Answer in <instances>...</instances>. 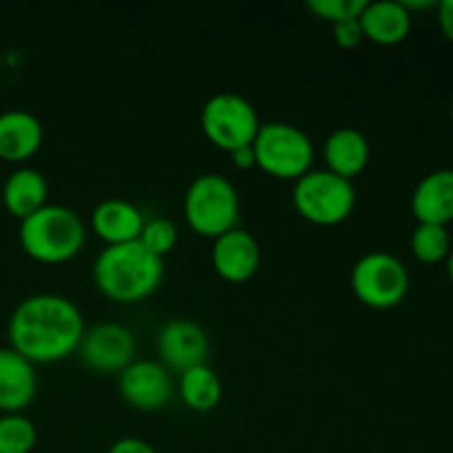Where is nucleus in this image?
I'll use <instances>...</instances> for the list:
<instances>
[{"label": "nucleus", "mask_w": 453, "mask_h": 453, "mask_svg": "<svg viewBox=\"0 0 453 453\" xmlns=\"http://www.w3.org/2000/svg\"><path fill=\"white\" fill-rule=\"evenodd\" d=\"M20 246L40 264H62L78 255L87 243L82 217L62 203H47L20 221Z\"/></svg>", "instance_id": "nucleus-3"}, {"label": "nucleus", "mask_w": 453, "mask_h": 453, "mask_svg": "<svg viewBox=\"0 0 453 453\" xmlns=\"http://www.w3.org/2000/svg\"><path fill=\"white\" fill-rule=\"evenodd\" d=\"M106 453H157V449H155L150 442L142 441V438L127 436V438H119V441H115Z\"/></svg>", "instance_id": "nucleus-26"}, {"label": "nucleus", "mask_w": 453, "mask_h": 453, "mask_svg": "<svg viewBox=\"0 0 453 453\" xmlns=\"http://www.w3.org/2000/svg\"><path fill=\"white\" fill-rule=\"evenodd\" d=\"M242 199L228 177L203 173L195 177L184 195V217L202 237L217 239L239 226Z\"/></svg>", "instance_id": "nucleus-4"}, {"label": "nucleus", "mask_w": 453, "mask_h": 453, "mask_svg": "<svg viewBox=\"0 0 453 453\" xmlns=\"http://www.w3.org/2000/svg\"><path fill=\"white\" fill-rule=\"evenodd\" d=\"M449 118H451V124H453V97H451V106H449Z\"/></svg>", "instance_id": "nucleus-30"}, {"label": "nucleus", "mask_w": 453, "mask_h": 453, "mask_svg": "<svg viewBox=\"0 0 453 453\" xmlns=\"http://www.w3.org/2000/svg\"><path fill=\"white\" fill-rule=\"evenodd\" d=\"M438 25H441L445 38L453 42V0L438 3Z\"/></svg>", "instance_id": "nucleus-27"}, {"label": "nucleus", "mask_w": 453, "mask_h": 453, "mask_svg": "<svg viewBox=\"0 0 453 453\" xmlns=\"http://www.w3.org/2000/svg\"><path fill=\"white\" fill-rule=\"evenodd\" d=\"M49 199V181L38 168L20 166L9 173L3 184V203L7 212L16 219H27L47 206Z\"/></svg>", "instance_id": "nucleus-19"}, {"label": "nucleus", "mask_w": 453, "mask_h": 453, "mask_svg": "<svg viewBox=\"0 0 453 453\" xmlns=\"http://www.w3.org/2000/svg\"><path fill=\"white\" fill-rule=\"evenodd\" d=\"M144 224L142 211L128 199H102L91 212V230L102 242H106V246L137 242Z\"/></svg>", "instance_id": "nucleus-14"}, {"label": "nucleus", "mask_w": 453, "mask_h": 453, "mask_svg": "<svg viewBox=\"0 0 453 453\" xmlns=\"http://www.w3.org/2000/svg\"><path fill=\"white\" fill-rule=\"evenodd\" d=\"M119 396L140 411H159L171 403L173 376L166 365L149 358L133 361L119 372Z\"/></svg>", "instance_id": "nucleus-10"}, {"label": "nucleus", "mask_w": 453, "mask_h": 453, "mask_svg": "<svg viewBox=\"0 0 453 453\" xmlns=\"http://www.w3.org/2000/svg\"><path fill=\"white\" fill-rule=\"evenodd\" d=\"M157 352L162 365H166L168 370L184 372L208 361L211 339L199 323L190 321V319H173V321L164 323L159 330Z\"/></svg>", "instance_id": "nucleus-11"}, {"label": "nucleus", "mask_w": 453, "mask_h": 453, "mask_svg": "<svg viewBox=\"0 0 453 453\" xmlns=\"http://www.w3.org/2000/svg\"><path fill=\"white\" fill-rule=\"evenodd\" d=\"M137 341L122 323H97L84 332L78 354L87 367L100 374H115L135 361Z\"/></svg>", "instance_id": "nucleus-9"}, {"label": "nucleus", "mask_w": 453, "mask_h": 453, "mask_svg": "<svg viewBox=\"0 0 453 453\" xmlns=\"http://www.w3.org/2000/svg\"><path fill=\"white\" fill-rule=\"evenodd\" d=\"M177 392L188 410L203 414L219 405L221 396H224V385H221L219 374L208 363H202V365L180 372Z\"/></svg>", "instance_id": "nucleus-20"}, {"label": "nucleus", "mask_w": 453, "mask_h": 453, "mask_svg": "<svg viewBox=\"0 0 453 453\" xmlns=\"http://www.w3.org/2000/svg\"><path fill=\"white\" fill-rule=\"evenodd\" d=\"M233 162L237 168H250V166H257L255 162V149L252 146H243V149H237L233 150Z\"/></svg>", "instance_id": "nucleus-28"}, {"label": "nucleus", "mask_w": 453, "mask_h": 453, "mask_svg": "<svg viewBox=\"0 0 453 453\" xmlns=\"http://www.w3.org/2000/svg\"><path fill=\"white\" fill-rule=\"evenodd\" d=\"M87 326L71 299L40 292L22 299L9 317V343L29 363H58L78 352Z\"/></svg>", "instance_id": "nucleus-1"}, {"label": "nucleus", "mask_w": 453, "mask_h": 453, "mask_svg": "<svg viewBox=\"0 0 453 453\" xmlns=\"http://www.w3.org/2000/svg\"><path fill=\"white\" fill-rule=\"evenodd\" d=\"M365 7L367 0H308L310 12L317 13L323 20L332 22V25L348 20V18H361Z\"/></svg>", "instance_id": "nucleus-24"}, {"label": "nucleus", "mask_w": 453, "mask_h": 453, "mask_svg": "<svg viewBox=\"0 0 453 453\" xmlns=\"http://www.w3.org/2000/svg\"><path fill=\"white\" fill-rule=\"evenodd\" d=\"M212 265L226 281L242 283L255 277L261 265V246L252 233L237 226L219 234L211 250Z\"/></svg>", "instance_id": "nucleus-12"}, {"label": "nucleus", "mask_w": 453, "mask_h": 453, "mask_svg": "<svg viewBox=\"0 0 453 453\" xmlns=\"http://www.w3.org/2000/svg\"><path fill=\"white\" fill-rule=\"evenodd\" d=\"M42 122L34 113L12 109L0 113V159L20 164L38 153L42 144Z\"/></svg>", "instance_id": "nucleus-16"}, {"label": "nucleus", "mask_w": 453, "mask_h": 453, "mask_svg": "<svg viewBox=\"0 0 453 453\" xmlns=\"http://www.w3.org/2000/svg\"><path fill=\"white\" fill-rule=\"evenodd\" d=\"M292 203L303 219L317 226H334L352 215L357 188L327 168H312L295 181Z\"/></svg>", "instance_id": "nucleus-5"}, {"label": "nucleus", "mask_w": 453, "mask_h": 453, "mask_svg": "<svg viewBox=\"0 0 453 453\" xmlns=\"http://www.w3.org/2000/svg\"><path fill=\"white\" fill-rule=\"evenodd\" d=\"M164 279V259L140 242L104 246L93 261V283L118 303H140L153 295Z\"/></svg>", "instance_id": "nucleus-2"}, {"label": "nucleus", "mask_w": 453, "mask_h": 453, "mask_svg": "<svg viewBox=\"0 0 453 453\" xmlns=\"http://www.w3.org/2000/svg\"><path fill=\"white\" fill-rule=\"evenodd\" d=\"M38 376L34 363L12 348H0V411L22 414L34 403Z\"/></svg>", "instance_id": "nucleus-13"}, {"label": "nucleus", "mask_w": 453, "mask_h": 453, "mask_svg": "<svg viewBox=\"0 0 453 453\" xmlns=\"http://www.w3.org/2000/svg\"><path fill=\"white\" fill-rule=\"evenodd\" d=\"M332 27H334L336 44L343 49H354L365 40V34H363V27L358 22V18H348V20H341Z\"/></svg>", "instance_id": "nucleus-25"}, {"label": "nucleus", "mask_w": 453, "mask_h": 453, "mask_svg": "<svg viewBox=\"0 0 453 453\" xmlns=\"http://www.w3.org/2000/svg\"><path fill=\"white\" fill-rule=\"evenodd\" d=\"M447 274H449V281L453 283V246L449 257H447Z\"/></svg>", "instance_id": "nucleus-29"}, {"label": "nucleus", "mask_w": 453, "mask_h": 453, "mask_svg": "<svg viewBox=\"0 0 453 453\" xmlns=\"http://www.w3.org/2000/svg\"><path fill=\"white\" fill-rule=\"evenodd\" d=\"M349 283L363 305L389 310L403 303L410 292V270L396 255L372 250L354 264Z\"/></svg>", "instance_id": "nucleus-8"}, {"label": "nucleus", "mask_w": 453, "mask_h": 453, "mask_svg": "<svg viewBox=\"0 0 453 453\" xmlns=\"http://www.w3.org/2000/svg\"><path fill=\"white\" fill-rule=\"evenodd\" d=\"M177 237H180V233H177V226L171 219H166V217H155V219H146L137 242L146 250L153 252L155 257L164 259L175 248Z\"/></svg>", "instance_id": "nucleus-23"}, {"label": "nucleus", "mask_w": 453, "mask_h": 453, "mask_svg": "<svg viewBox=\"0 0 453 453\" xmlns=\"http://www.w3.org/2000/svg\"><path fill=\"white\" fill-rule=\"evenodd\" d=\"M411 252L423 264H441L447 261L451 252V234L447 226H434V224H418L411 233L410 239Z\"/></svg>", "instance_id": "nucleus-21"}, {"label": "nucleus", "mask_w": 453, "mask_h": 453, "mask_svg": "<svg viewBox=\"0 0 453 453\" xmlns=\"http://www.w3.org/2000/svg\"><path fill=\"white\" fill-rule=\"evenodd\" d=\"M255 162L268 175L279 180H299L312 171L314 142L305 131L290 122L261 124L255 142Z\"/></svg>", "instance_id": "nucleus-6"}, {"label": "nucleus", "mask_w": 453, "mask_h": 453, "mask_svg": "<svg viewBox=\"0 0 453 453\" xmlns=\"http://www.w3.org/2000/svg\"><path fill=\"white\" fill-rule=\"evenodd\" d=\"M411 212L418 224L447 226L453 221V168L432 171L416 184Z\"/></svg>", "instance_id": "nucleus-15"}, {"label": "nucleus", "mask_w": 453, "mask_h": 453, "mask_svg": "<svg viewBox=\"0 0 453 453\" xmlns=\"http://www.w3.org/2000/svg\"><path fill=\"white\" fill-rule=\"evenodd\" d=\"M370 140L365 137V133L352 127L336 128L323 142L326 168L349 181L365 171L370 164Z\"/></svg>", "instance_id": "nucleus-17"}, {"label": "nucleus", "mask_w": 453, "mask_h": 453, "mask_svg": "<svg viewBox=\"0 0 453 453\" xmlns=\"http://www.w3.org/2000/svg\"><path fill=\"white\" fill-rule=\"evenodd\" d=\"M202 131L217 149L233 150L252 146L261 119L250 100L233 91H219L208 97L199 113Z\"/></svg>", "instance_id": "nucleus-7"}, {"label": "nucleus", "mask_w": 453, "mask_h": 453, "mask_svg": "<svg viewBox=\"0 0 453 453\" xmlns=\"http://www.w3.org/2000/svg\"><path fill=\"white\" fill-rule=\"evenodd\" d=\"M38 442V429L25 414L0 416V453H31Z\"/></svg>", "instance_id": "nucleus-22"}, {"label": "nucleus", "mask_w": 453, "mask_h": 453, "mask_svg": "<svg viewBox=\"0 0 453 453\" xmlns=\"http://www.w3.org/2000/svg\"><path fill=\"white\" fill-rule=\"evenodd\" d=\"M358 22L367 40L389 47L403 42L410 35L411 12L403 4V0H374L367 3Z\"/></svg>", "instance_id": "nucleus-18"}]
</instances>
